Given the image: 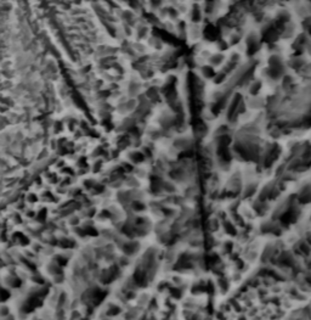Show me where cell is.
Here are the masks:
<instances>
[{
    "instance_id": "1",
    "label": "cell",
    "mask_w": 311,
    "mask_h": 320,
    "mask_svg": "<svg viewBox=\"0 0 311 320\" xmlns=\"http://www.w3.org/2000/svg\"><path fill=\"white\" fill-rule=\"evenodd\" d=\"M40 304V299L38 298V297H32V298H29L28 301H27V303L24 305V310L26 312H30V310H33L35 307H38V305Z\"/></svg>"
},
{
    "instance_id": "2",
    "label": "cell",
    "mask_w": 311,
    "mask_h": 320,
    "mask_svg": "<svg viewBox=\"0 0 311 320\" xmlns=\"http://www.w3.org/2000/svg\"><path fill=\"white\" fill-rule=\"evenodd\" d=\"M134 279H135V280L139 282V284H141V282H144V279H145V274H144L142 272L138 270V272L135 273V275H134Z\"/></svg>"
},
{
    "instance_id": "3",
    "label": "cell",
    "mask_w": 311,
    "mask_h": 320,
    "mask_svg": "<svg viewBox=\"0 0 311 320\" xmlns=\"http://www.w3.org/2000/svg\"><path fill=\"white\" fill-rule=\"evenodd\" d=\"M9 296H10V293H9L7 291H5V290H0V299H6V298H9Z\"/></svg>"
},
{
    "instance_id": "4",
    "label": "cell",
    "mask_w": 311,
    "mask_h": 320,
    "mask_svg": "<svg viewBox=\"0 0 311 320\" xmlns=\"http://www.w3.org/2000/svg\"><path fill=\"white\" fill-rule=\"evenodd\" d=\"M300 250H301V252H303V253H309V247H308V245H306V244H301L300 245Z\"/></svg>"
},
{
    "instance_id": "5",
    "label": "cell",
    "mask_w": 311,
    "mask_h": 320,
    "mask_svg": "<svg viewBox=\"0 0 311 320\" xmlns=\"http://www.w3.org/2000/svg\"><path fill=\"white\" fill-rule=\"evenodd\" d=\"M134 250H135V246H131V245H126L124 247V251H125V252H128V253H131Z\"/></svg>"
},
{
    "instance_id": "6",
    "label": "cell",
    "mask_w": 311,
    "mask_h": 320,
    "mask_svg": "<svg viewBox=\"0 0 311 320\" xmlns=\"http://www.w3.org/2000/svg\"><path fill=\"white\" fill-rule=\"evenodd\" d=\"M17 235H18V239H20V241H21L23 245H27V244H28V240H27L22 234H17Z\"/></svg>"
},
{
    "instance_id": "7",
    "label": "cell",
    "mask_w": 311,
    "mask_h": 320,
    "mask_svg": "<svg viewBox=\"0 0 311 320\" xmlns=\"http://www.w3.org/2000/svg\"><path fill=\"white\" fill-rule=\"evenodd\" d=\"M86 232H88V234H90L91 236H95V235H97V232H96V231H95L94 229H91V228H90V229H88V230H86Z\"/></svg>"
},
{
    "instance_id": "8",
    "label": "cell",
    "mask_w": 311,
    "mask_h": 320,
    "mask_svg": "<svg viewBox=\"0 0 311 320\" xmlns=\"http://www.w3.org/2000/svg\"><path fill=\"white\" fill-rule=\"evenodd\" d=\"M134 208H135V209H142V204H140V203H134Z\"/></svg>"
},
{
    "instance_id": "9",
    "label": "cell",
    "mask_w": 311,
    "mask_h": 320,
    "mask_svg": "<svg viewBox=\"0 0 311 320\" xmlns=\"http://www.w3.org/2000/svg\"><path fill=\"white\" fill-rule=\"evenodd\" d=\"M227 231H230L231 234H235V230H233V228L230 225V224H228V226H227Z\"/></svg>"
},
{
    "instance_id": "10",
    "label": "cell",
    "mask_w": 311,
    "mask_h": 320,
    "mask_svg": "<svg viewBox=\"0 0 311 320\" xmlns=\"http://www.w3.org/2000/svg\"><path fill=\"white\" fill-rule=\"evenodd\" d=\"M44 218H45V211L42 212V219H44Z\"/></svg>"
}]
</instances>
